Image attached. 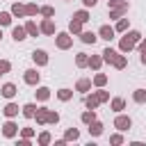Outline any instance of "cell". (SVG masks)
Segmentation results:
<instances>
[{
    "label": "cell",
    "mask_w": 146,
    "mask_h": 146,
    "mask_svg": "<svg viewBox=\"0 0 146 146\" xmlns=\"http://www.w3.org/2000/svg\"><path fill=\"white\" fill-rule=\"evenodd\" d=\"M89 132H91V135H100V132H103V125H100L98 121H91V128H89Z\"/></svg>",
    "instance_id": "obj_12"
},
{
    "label": "cell",
    "mask_w": 146,
    "mask_h": 146,
    "mask_svg": "<svg viewBox=\"0 0 146 146\" xmlns=\"http://www.w3.org/2000/svg\"><path fill=\"white\" fill-rule=\"evenodd\" d=\"M125 27H128V21H121V23L116 25V30H125Z\"/></svg>",
    "instance_id": "obj_38"
},
{
    "label": "cell",
    "mask_w": 146,
    "mask_h": 146,
    "mask_svg": "<svg viewBox=\"0 0 146 146\" xmlns=\"http://www.w3.org/2000/svg\"><path fill=\"white\" fill-rule=\"evenodd\" d=\"M32 57H34V62H36V64H46V62H48V57H46V52H43V50H36Z\"/></svg>",
    "instance_id": "obj_7"
},
{
    "label": "cell",
    "mask_w": 146,
    "mask_h": 146,
    "mask_svg": "<svg viewBox=\"0 0 146 146\" xmlns=\"http://www.w3.org/2000/svg\"><path fill=\"white\" fill-rule=\"evenodd\" d=\"M66 139H78V130H75V128H71V130L66 132Z\"/></svg>",
    "instance_id": "obj_30"
},
{
    "label": "cell",
    "mask_w": 146,
    "mask_h": 146,
    "mask_svg": "<svg viewBox=\"0 0 146 146\" xmlns=\"http://www.w3.org/2000/svg\"><path fill=\"white\" fill-rule=\"evenodd\" d=\"M5 114H7V116H14V114H18V105H14V103H9V105L5 107Z\"/></svg>",
    "instance_id": "obj_11"
},
{
    "label": "cell",
    "mask_w": 146,
    "mask_h": 146,
    "mask_svg": "<svg viewBox=\"0 0 146 146\" xmlns=\"http://www.w3.org/2000/svg\"><path fill=\"white\" fill-rule=\"evenodd\" d=\"M105 80H107L105 75H96V84H105Z\"/></svg>",
    "instance_id": "obj_37"
},
{
    "label": "cell",
    "mask_w": 146,
    "mask_h": 146,
    "mask_svg": "<svg viewBox=\"0 0 146 146\" xmlns=\"http://www.w3.org/2000/svg\"><path fill=\"white\" fill-rule=\"evenodd\" d=\"M25 82L27 84H36L39 82V73L36 71H25Z\"/></svg>",
    "instance_id": "obj_3"
},
{
    "label": "cell",
    "mask_w": 146,
    "mask_h": 146,
    "mask_svg": "<svg viewBox=\"0 0 146 146\" xmlns=\"http://www.w3.org/2000/svg\"><path fill=\"white\" fill-rule=\"evenodd\" d=\"M82 121H84V123H91V121H94V112H84V114H82Z\"/></svg>",
    "instance_id": "obj_26"
},
{
    "label": "cell",
    "mask_w": 146,
    "mask_h": 146,
    "mask_svg": "<svg viewBox=\"0 0 146 146\" xmlns=\"http://www.w3.org/2000/svg\"><path fill=\"white\" fill-rule=\"evenodd\" d=\"M39 141H41V144H48V141H50V135H48V132H43V135L39 137Z\"/></svg>",
    "instance_id": "obj_33"
},
{
    "label": "cell",
    "mask_w": 146,
    "mask_h": 146,
    "mask_svg": "<svg viewBox=\"0 0 146 146\" xmlns=\"http://www.w3.org/2000/svg\"><path fill=\"white\" fill-rule=\"evenodd\" d=\"M75 21H80V23H84V21H89V16H87V11H78V14H75Z\"/></svg>",
    "instance_id": "obj_21"
},
{
    "label": "cell",
    "mask_w": 146,
    "mask_h": 146,
    "mask_svg": "<svg viewBox=\"0 0 146 146\" xmlns=\"http://www.w3.org/2000/svg\"><path fill=\"white\" fill-rule=\"evenodd\" d=\"M141 52H146V41H141Z\"/></svg>",
    "instance_id": "obj_41"
},
{
    "label": "cell",
    "mask_w": 146,
    "mask_h": 146,
    "mask_svg": "<svg viewBox=\"0 0 146 146\" xmlns=\"http://www.w3.org/2000/svg\"><path fill=\"white\" fill-rule=\"evenodd\" d=\"M0 36H2V32H0Z\"/></svg>",
    "instance_id": "obj_43"
},
{
    "label": "cell",
    "mask_w": 146,
    "mask_h": 146,
    "mask_svg": "<svg viewBox=\"0 0 146 146\" xmlns=\"http://www.w3.org/2000/svg\"><path fill=\"white\" fill-rule=\"evenodd\" d=\"M25 30H27L30 34H34V36H36V32H39V27H36L34 23H27V25H25Z\"/></svg>",
    "instance_id": "obj_22"
},
{
    "label": "cell",
    "mask_w": 146,
    "mask_h": 146,
    "mask_svg": "<svg viewBox=\"0 0 146 146\" xmlns=\"http://www.w3.org/2000/svg\"><path fill=\"white\" fill-rule=\"evenodd\" d=\"M121 141H123V139H121L119 135H114V137H112V144H121Z\"/></svg>",
    "instance_id": "obj_39"
},
{
    "label": "cell",
    "mask_w": 146,
    "mask_h": 146,
    "mask_svg": "<svg viewBox=\"0 0 146 146\" xmlns=\"http://www.w3.org/2000/svg\"><path fill=\"white\" fill-rule=\"evenodd\" d=\"M141 62H144V64H146V52H144V55H141Z\"/></svg>",
    "instance_id": "obj_42"
},
{
    "label": "cell",
    "mask_w": 146,
    "mask_h": 146,
    "mask_svg": "<svg viewBox=\"0 0 146 146\" xmlns=\"http://www.w3.org/2000/svg\"><path fill=\"white\" fill-rule=\"evenodd\" d=\"M137 39H139V32H130V34H125V36L121 39V48H123V50H130V48L137 43Z\"/></svg>",
    "instance_id": "obj_2"
},
{
    "label": "cell",
    "mask_w": 146,
    "mask_h": 146,
    "mask_svg": "<svg viewBox=\"0 0 146 146\" xmlns=\"http://www.w3.org/2000/svg\"><path fill=\"white\" fill-rule=\"evenodd\" d=\"M71 32H80V21H71Z\"/></svg>",
    "instance_id": "obj_31"
},
{
    "label": "cell",
    "mask_w": 146,
    "mask_h": 146,
    "mask_svg": "<svg viewBox=\"0 0 146 146\" xmlns=\"http://www.w3.org/2000/svg\"><path fill=\"white\" fill-rule=\"evenodd\" d=\"M9 71V62H0V73H7Z\"/></svg>",
    "instance_id": "obj_34"
},
{
    "label": "cell",
    "mask_w": 146,
    "mask_h": 146,
    "mask_svg": "<svg viewBox=\"0 0 146 146\" xmlns=\"http://www.w3.org/2000/svg\"><path fill=\"white\" fill-rule=\"evenodd\" d=\"M82 41H84V43H94V41H96V36H94L91 32H82Z\"/></svg>",
    "instance_id": "obj_16"
},
{
    "label": "cell",
    "mask_w": 146,
    "mask_h": 146,
    "mask_svg": "<svg viewBox=\"0 0 146 146\" xmlns=\"http://www.w3.org/2000/svg\"><path fill=\"white\" fill-rule=\"evenodd\" d=\"M59 98H62V100H68V98H71V91H68V89H62V91H59Z\"/></svg>",
    "instance_id": "obj_29"
},
{
    "label": "cell",
    "mask_w": 146,
    "mask_h": 146,
    "mask_svg": "<svg viewBox=\"0 0 146 146\" xmlns=\"http://www.w3.org/2000/svg\"><path fill=\"white\" fill-rule=\"evenodd\" d=\"M57 46H59V48H68V46H71V39H68L66 34H59V36H57Z\"/></svg>",
    "instance_id": "obj_6"
},
{
    "label": "cell",
    "mask_w": 146,
    "mask_h": 146,
    "mask_svg": "<svg viewBox=\"0 0 146 146\" xmlns=\"http://www.w3.org/2000/svg\"><path fill=\"white\" fill-rule=\"evenodd\" d=\"M82 2H84L87 7H94V5H96V0H82Z\"/></svg>",
    "instance_id": "obj_40"
},
{
    "label": "cell",
    "mask_w": 146,
    "mask_h": 146,
    "mask_svg": "<svg viewBox=\"0 0 146 146\" xmlns=\"http://www.w3.org/2000/svg\"><path fill=\"white\" fill-rule=\"evenodd\" d=\"M78 64L84 66V64H87V57H84V55H78Z\"/></svg>",
    "instance_id": "obj_36"
},
{
    "label": "cell",
    "mask_w": 146,
    "mask_h": 146,
    "mask_svg": "<svg viewBox=\"0 0 146 146\" xmlns=\"http://www.w3.org/2000/svg\"><path fill=\"white\" fill-rule=\"evenodd\" d=\"M98 103H100V100H98V96H89V98H87V107H89V110H94Z\"/></svg>",
    "instance_id": "obj_14"
},
{
    "label": "cell",
    "mask_w": 146,
    "mask_h": 146,
    "mask_svg": "<svg viewBox=\"0 0 146 146\" xmlns=\"http://www.w3.org/2000/svg\"><path fill=\"white\" fill-rule=\"evenodd\" d=\"M89 66H91V68H98V66H100V59H98V57H91Z\"/></svg>",
    "instance_id": "obj_32"
},
{
    "label": "cell",
    "mask_w": 146,
    "mask_h": 146,
    "mask_svg": "<svg viewBox=\"0 0 146 146\" xmlns=\"http://www.w3.org/2000/svg\"><path fill=\"white\" fill-rule=\"evenodd\" d=\"M135 100H137V103H144V100H146V91H141V89L135 91Z\"/></svg>",
    "instance_id": "obj_20"
},
{
    "label": "cell",
    "mask_w": 146,
    "mask_h": 146,
    "mask_svg": "<svg viewBox=\"0 0 146 146\" xmlns=\"http://www.w3.org/2000/svg\"><path fill=\"white\" fill-rule=\"evenodd\" d=\"M114 66H116V68H123V66H125V59H123V57H116V59H114Z\"/></svg>",
    "instance_id": "obj_28"
},
{
    "label": "cell",
    "mask_w": 146,
    "mask_h": 146,
    "mask_svg": "<svg viewBox=\"0 0 146 146\" xmlns=\"http://www.w3.org/2000/svg\"><path fill=\"white\" fill-rule=\"evenodd\" d=\"M41 14H43V16H52V7H43Z\"/></svg>",
    "instance_id": "obj_35"
},
{
    "label": "cell",
    "mask_w": 146,
    "mask_h": 146,
    "mask_svg": "<svg viewBox=\"0 0 146 146\" xmlns=\"http://www.w3.org/2000/svg\"><path fill=\"white\" fill-rule=\"evenodd\" d=\"M41 32H46V34H52V32H55V25H52L50 21H46V23L41 25Z\"/></svg>",
    "instance_id": "obj_13"
},
{
    "label": "cell",
    "mask_w": 146,
    "mask_h": 146,
    "mask_svg": "<svg viewBox=\"0 0 146 146\" xmlns=\"http://www.w3.org/2000/svg\"><path fill=\"white\" fill-rule=\"evenodd\" d=\"M9 21H11V16L2 11V14H0V25H9Z\"/></svg>",
    "instance_id": "obj_23"
},
{
    "label": "cell",
    "mask_w": 146,
    "mask_h": 146,
    "mask_svg": "<svg viewBox=\"0 0 146 146\" xmlns=\"http://www.w3.org/2000/svg\"><path fill=\"white\" fill-rule=\"evenodd\" d=\"M57 112H48V110H36V121L39 123H57Z\"/></svg>",
    "instance_id": "obj_1"
},
{
    "label": "cell",
    "mask_w": 146,
    "mask_h": 146,
    "mask_svg": "<svg viewBox=\"0 0 146 146\" xmlns=\"http://www.w3.org/2000/svg\"><path fill=\"white\" fill-rule=\"evenodd\" d=\"M11 34H14V39H16V41H23V39H25V30H23V27H14V30H11Z\"/></svg>",
    "instance_id": "obj_8"
},
{
    "label": "cell",
    "mask_w": 146,
    "mask_h": 146,
    "mask_svg": "<svg viewBox=\"0 0 146 146\" xmlns=\"http://www.w3.org/2000/svg\"><path fill=\"white\" fill-rule=\"evenodd\" d=\"M100 36L110 41V39H114V30H112L110 25H103V27H100Z\"/></svg>",
    "instance_id": "obj_5"
},
{
    "label": "cell",
    "mask_w": 146,
    "mask_h": 146,
    "mask_svg": "<svg viewBox=\"0 0 146 146\" xmlns=\"http://www.w3.org/2000/svg\"><path fill=\"white\" fill-rule=\"evenodd\" d=\"M2 132H5L7 137H14V135H16V125L9 121V123H5V130H2Z\"/></svg>",
    "instance_id": "obj_10"
},
{
    "label": "cell",
    "mask_w": 146,
    "mask_h": 146,
    "mask_svg": "<svg viewBox=\"0 0 146 146\" xmlns=\"http://www.w3.org/2000/svg\"><path fill=\"white\" fill-rule=\"evenodd\" d=\"M103 55H105V62H114V59H116V52H114V50H110V48H107Z\"/></svg>",
    "instance_id": "obj_17"
},
{
    "label": "cell",
    "mask_w": 146,
    "mask_h": 146,
    "mask_svg": "<svg viewBox=\"0 0 146 146\" xmlns=\"http://www.w3.org/2000/svg\"><path fill=\"white\" fill-rule=\"evenodd\" d=\"M114 125H116L119 130H128V128H130V119H128V116H119Z\"/></svg>",
    "instance_id": "obj_4"
},
{
    "label": "cell",
    "mask_w": 146,
    "mask_h": 146,
    "mask_svg": "<svg viewBox=\"0 0 146 146\" xmlns=\"http://www.w3.org/2000/svg\"><path fill=\"white\" fill-rule=\"evenodd\" d=\"M14 94H16V87H14V84H5V87H2V96H7V98H11Z\"/></svg>",
    "instance_id": "obj_9"
},
{
    "label": "cell",
    "mask_w": 146,
    "mask_h": 146,
    "mask_svg": "<svg viewBox=\"0 0 146 146\" xmlns=\"http://www.w3.org/2000/svg\"><path fill=\"white\" fill-rule=\"evenodd\" d=\"M36 11H39V9H36V5H27V7H25V14H30V16H32V14H36Z\"/></svg>",
    "instance_id": "obj_27"
},
{
    "label": "cell",
    "mask_w": 146,
    "mask_h": 146,
    "mask_svg": "<svg viewBox=\"0 0 146 146\" xmlns=\"http://www.w3.org/2000/svg\"><path fill=\"white\" fill-rule=\"evenodd\" d=\"M11 11H14V14H16V16H23V14H25V7H21V5H18V2H16V5H14V7H11Z\"/></svg>",
    "instance_id": "obj_19"
},
{
    "label": "cell",
    "mask_w": 146,
    "mask_h": 146,
    "mask_svg": "<svg viewBox=\"0 0 146 146\" xmlns=\"http://www.w3.org/2000/svg\"><path fill=\"white\" fill-rule=\"evenodd\" d=\"M78 89H80V91H87V89H89V80H80V82H78Z\"/></svg>",
    "instance_id": "obj_24"
},
{
    "label": "cell",
    "mask_w": 146,
    "mask_h": 146,
    "mask_svg": "<svg viewBox=\"0 0 146 146\" xmlns=\"http://www.w3.org/2000/svg\"><path fill=\"white\" fill-rule=\"evenodd\" d=\"M36 96H39V98H41V100H46V98H48V96H50V89H46V87H41V89H39V91H36Z\"/></svg>",
    "instance_id": "obj_18"
},
{
    "label": "cell",
    "mask_w": 146,
    "mask_h": 146,
    "mask_svg": "<svg viewBox=\"0 0 146 146\" xmlns=\"http://www.w3.org/2000/svg\"><path fill=\"white\" fill-rule=\"evenodd\" d=\"M112 107H114L116 112H119V110H123V100H121V98H116V100H112Z\"/></svg>",
    "instance_id": "obj_25"
},
{
    "label": "cell",
    "mask_w": 146,
    "mask_h": 146,
    "mask_svg": "<svg viewBox=\"0 0 146 146\" xmlns=\"http://www.w3.org/2000/svg\"><path fill=\"white\" fill-rule=\"evenodd\" d=\"M23 114H25V116H34V114H36V107H34V105H25V107H23Z\"/></svg>",
    "instance_id": "obj_15"
}]
</instances>
